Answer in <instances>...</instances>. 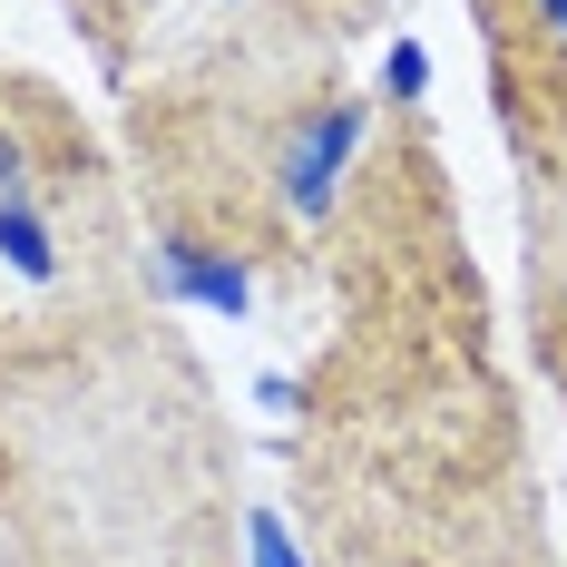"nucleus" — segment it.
<instances>
[{"instance_id":"obj_2","label":"nucleus","mask_w":567,"mask_h":567,"mask_svg":"<svg viewBox=\"0 0 567 567\" xmlns=\"http://www.w3.org/2000/svg\"><path fill=\"white\" fill-rule=\"evenodd\" d=\"M157 293L176 303H196V313H245L255 303V275H245V255L235 245H206V235H157Z\"/></svg>"},{"instance_id":"obj_5","label":"nucleus","mask_w":567,"mask_h":567,"mask_svg":"<svg viewBox=\"0 0 567 567\" xmlns=\"http://www.w3.org/2000/svg\"><path fill=\"white\" fill-rule=\"evenodd\" d=\"M538 20H548V30H567V0H538Z\"/></svg>"},{"instance_id":"obj_1","label":"nucleus","mask_w":567,"mask_h":567,"mask_svg":"<svg viewBox=\"0 0 567 567\" xmlns=\"http://www.w3.org/2000/svg\"><path fill=\"white\" fill-rule=\"evenodd\" d=\"M362 157V99H313L303 127H293V147L275 157V206L293 226H323L342 206V176Z\"/></svg>"},{"instance_id":"obj_3","label":"nucleus","mask_w":567,"mask_h":567,"mask_svg":"<svg viewBox=\"0 0 567 567\" xmlns=\"http://www.w3.org/2000/svg\"><path fill=\"white\" fill-rule=\"evenodd\" d=\"M382 89H392L401 109H411V99L431 89V59H421V50H411V40H401V50H392V69H382Z\"/></svg>"},{"instance_id":"obj_4","label":"nucleus","mask_w":567,"mask_h":567,"mask_svg":"<svg viewBox=\"0 0 567 567\" xmlns=\"http://www.w3.org/2000/svg\"><path fill=\"white\" fill-rule=\"evenodd\" d=\"M245 528H255V567H303V558H293V538H284V528H275L265 509L245 518Z\"/></svg>"}]
</instances>
